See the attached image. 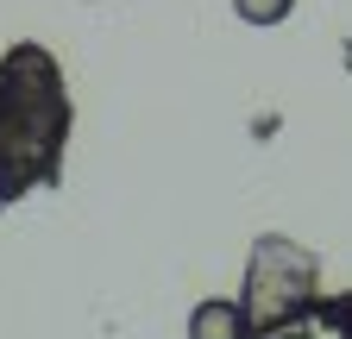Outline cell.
I'll return each instance as SVG.
<instances>
[{"label":"cell","mask_w":352,"mask_h":339,"mask_svg":"<svg viewBox=\"0 0 352 339\" xmlns=\"http://www.w3.org/2000/svg\"><path fill=\"white\" fill-rule=\"evenodd\" d=\"M315 327H327L333 339H352V289H346V295H321Z\"/></svg>","instance_id":"5b68a950"},{"label":"cell","mask_w":352,"mask_h":339,"mask_svg":"<svg viewBox=\"0 0 352 339\" xmlns=\"http://www.w3.org/2000/svg\"><path fill=\"white\" fill-rule=\"evenodd\" d=\"M69 132H76V107L51 45H38V38L7 45L0 51V214L63 183Z\"/></svg>","instance_id":"6da1fadb"},{"label":"cell","mask_w":352,"mask_h":339,"mask_svg":"<svg viewBox=\"0 0 352 339\" xmlns=\"http://www.w3.org/2000/svg\"><path fill=\"white\" fill-rule=\"evenodd\" d=\"M233 13H239L245 25H283V19L296 13V0H233Z\"/></svg>","instance_id":"277c9868"},{"label":"cell","mask_w":352,"mask_h":339,"mask_svg":"<svg viewBox=\"0 0 352 339\" xmlns=\"http://www.w3.org/2000/svg\"><path fill=\"white\" fill-rule=\"evenodd\" d=\"M239 314H245V339H315L321 251H308L302 239H283V233L252 239Z\"/></svg>","instance_id":"7a4b0ae2"},{"label":"cell","mask_w":352,"mask_h":339,"mask_svg":"<svg viewBox=\"0 0 352 339\" xmlns=\"http://www.w3.org/2000/svg\"><path fill=\"white\" fill-rule=\"evenodd\" d=\"M189 339H245V314H239V302H201L195 314H189Z\"/></svg>","instance_id":"3957f363"}]
</instances>
